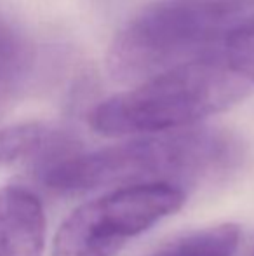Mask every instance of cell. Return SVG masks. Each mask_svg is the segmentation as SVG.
Wrapping results in <instances>:
<instances>
[{
  "mask_svg": "<svg viewBox=\"0 0 254 256\" xmlns=\"http://www.w3.org/2000/svg\"><path fill=\"white\" fill-rule=\"evenodd\" d=\"M242 160L234 134L213 128L138 136L105 148L64 150L33 166L35 178L58 196H80L99 188L173 185L185 190L230 174Z\"/></svg>",
  "mask_w": 254,
  "mask_h": 256,
  "instance_id": "cell-1",
  "label": "cell"
},
{
  "mask_svg": "<svg viewBox=\"0 0 254 256\" xmlns=\"http://www.w3.org/2000/svg\"><path fill=\"white\" fill-rule=\"evenodd\" d=\"M254 16V0H157L117 32L106 54L113 80L132 86L171 68L223 56Z\"/></svg>",
  "mask_w": 254,
  "mask_h": 256,
  "instance_id": "cell-2",
  "label": "cell"
},
{
  "mask_svg": "<svg viewBox=\"0 0 254 256\" xmlns=\"http://www.w3.org/2000/svg\"><path fill=\"white\" fill-rule=\"evenodd\" d=\"M253 86L225 56L193 61L127 86L98 103L89 124L105 136H152L197 128L241 103Z\"/></svg>",
  "mask_w": 254,
  "mask_h": 256,
  "instance_id": "cell-3",
  "label": "cell"
},
{
  "mask_svg": "<svg viewBox=\"0 0 254 256\" xmlns=\"http://www.w3.org/2000/svg\"><path fill=\"white\" fill-rule=\"evenodd\" d=\"M187 194L173 185L115 188L80 204L59 225L51 256H117L129 240L174 214Z\"/></svg>",
  "mask_w": 254,
  "mask_h": 256,
  "instance_id": "cell-4",
  "label": "cell"
},
{
  "mask_svg": "<svg viewBox=\"0 0 254 256\" xmlns=\"http://www.w3.org/2000/svg\"><path fill=\"white\" fill-rule=\"evenodd\" d=\"M45 246V214L30 188H0V256H42Z\"/></svg>",
  "mask_w": 254,
  "mask_h": 256,
  "instance_id": "cell-5",
  "label": "cell"
},
{
  "mask_svg": "<svg viewBox=\"0 0 254 256\" xmlns=\"http://www.w3.org/2000/svg\"><path fill=\"white\" fill-rule=\"evenodd\" d=\"M35 51L23 28L0 12V106L24 88L33 70Z\"/></svg>",
  "mask_w": 254,
  "mask_h": 256,
  "instance_id": "cell-6",
  "label": "cell"
},
{
  "mask_svg": "<svg viewBox=\"0 0 254 256\" xmlns=\"http://www.w3.org/2000/svg\"><path fill=\"white\" fill-rule=\"evenodd\" d=\"M239 242L241 228L223 223L185 234L148 256H235Z\"/></svg>",
  "mask_w": 254,
  "mask_h": 256,
  "instance_id": "cell-7",
  "label": "cell"
},
{
  "mask_svg": "<svg viewBox=\"0 0 254 256\" xmlns=\"http://www.w3.org/2000/svg\"><path fill=\"white\" fill-rule=\"evenodd\" d=\"M63 134V129L52 128L42 122H24V124L2 128L0 129V166L16 160H26L28 164H31Z\"/></svg>",
  "mask_w": 254,
  "mask_h": 256,
  "instance_id": "cell-8",
  "label": "cell"
},
{
  "mask_svg": "<svg viewBox=\"0 0 254 256\" xmlns=\"http://www.w3.org/2000/svg\"><path fill=\"white\" fill-rule=\"evenodd\" d=\"M225 60L254 88V16L228 40Z\"/></svg>",
  "mask_w": 254,
  "mask_h": 256,
  "instance_id": "cell-9",
  "label": "cell"
},
{
  "mask_svg": "<svg viewBox=\"0 0 254 256\" xmlns=\"http://www.w3.org/2000/svg\"><path fill=\"white\" fill-rule=\"evenodd\" d=\"M248 256H254V246H253V250L249 251V254H248Z\"/></svg>",
  "mask_w": 254,
  "mask_h": 256,
  "instance_id": "cell-10",
  "label": "cell"
}]
</instances>
